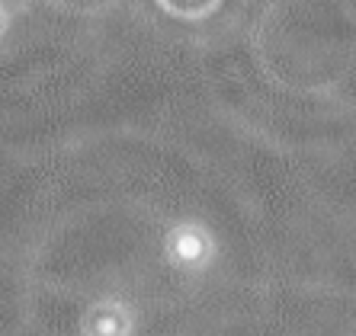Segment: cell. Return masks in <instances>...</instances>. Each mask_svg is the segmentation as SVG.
Masks as SVG:
<instances>
[{"label":"cell","instance_id":"cell-1","mask_svg":"<svg viewBox=\"0 0 356 336\" xmlns=\"http://www.w3.org/2000/svg\"><path fill=\"white\" fill-rule=\"evenodd\" d=\"M170 260L180 266V269H206L212 256H216V246H212V234L202 228H180L170 234V246H167Z\"/></svg>","mask_w":356,"mask_h":336},{"label":"cell","instance_id":"cell-2","mask_svg":"<svg viewBox=\"0 0 356 336\" xmlns=\"http://www.w3.org/2000/svg\"><path fill=\"white\" fill-rule=\"evenodd\" d=\"M132 308L99 301L81 320V336H132Z\"/></svg>","mask_w":356,"mask_h":336},{"label":"cell","instance_id":"cell-3","mask_svg":"<svg viewBox=\"0 0 356 336\" xmlns=\"http://www.w3.org/2000/svg\"><path fill=\"white\" fill-rule=\"evenodd\" d=\"M3 26H7V19H3V10H0V33H3Z\"/></svg>","mask_w":356,"mask_h":336}]
</instances>
